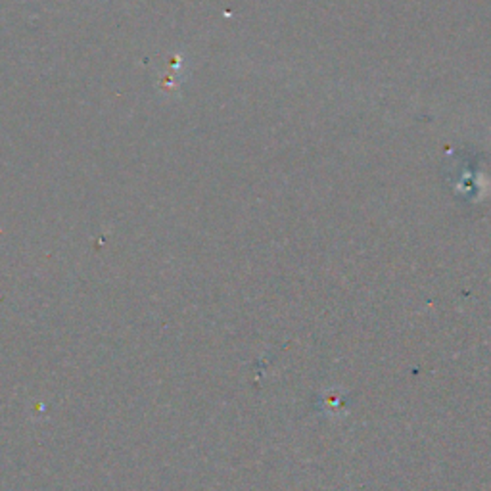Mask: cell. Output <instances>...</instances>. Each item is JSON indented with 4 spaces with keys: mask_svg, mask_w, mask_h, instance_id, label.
I'll return each instance as SVG.
<instances>
[{
    "mask_svg": "<svg viewBox=\"0 0 491 491\" xmlns=\"http://www.w3.org/2000/svg\"><path fill=\"white\" fill-rule=\"evenodd\" d=\"M177 72H173L171 75H163L162 77V81H160V89L162 91H165V92H171V91H175L177 89Z\"/></svg>",
    "mask_w": 491,
    "mask_h": 491,
    "instance_id": "obj_1",
    "label": "cell"
}]
</instances>
